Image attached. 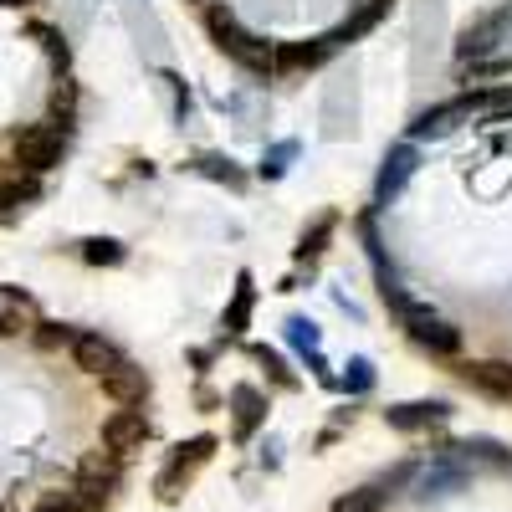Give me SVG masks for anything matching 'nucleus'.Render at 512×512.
Instances as JSON below:
<instances>
[{
    "label": "nucleus",
    "mask_w": 512,
    "mask_h": 512,
    "mask_svg": "<svg viewBox=\"0 0 512 512\" xmlns=\"http://www.w3.org/2000/svg\"><path fill=\"white\" fill-rule=\"evenodd\" d=\"M205 31H210V41L241 67V72H251V77H272L277 72V47L272 41H262V36H251L231 11H221V6H205Z\"/></svg>",
    "instance_id": "nucleus-1"
},
{
    "label": "nucleus",
    "mask_w": 512,
    "mask_h": 512,
    "mask_svg": "<svg viewBox=\"0 0 512 512\" xmlns=\"http://www.w3.org/2000/svg\"><path fill=\"white\" fill-rule=\"evenodd\" d=\"M11 154H16V169H26V175H47V169L62 164L67 154V123H26L16 128L11 139Z\"/></svg>",
    "instance_id": "nucleus-2"
},
{
    "label": "nucleus",
    "mask_w": 512,
    "mask_h": 512,
    "mask_svg": "<svg viewBox=\"0 0 512 512\" xmlns=\"http://www.w3.org/2000/svg\"><path fill=\"white\" fill-rule=\"evenodd\" d=\"M216 436H190V441H180L175 451H169V461L159 466V482H154V492H159V502H180L185 497V487L200 477V466L210 461V456H216Z\"/></svg>",
    "instance_id": "nucleus-3"
},
{
    "label": "nucleus",
    "mask_w": 512,
    "mask_h": 512,
    "mask_svg": "<svg viewBox=\"0 0 512 512\" xmlns=\"http://www.w3.org/2000/svg\"><path fill=\"white\" fill-rule=\"evenodd\" d=\"M507 26H512V0H502V6L482 11L477 21H466V31H461V41H456V57H461V62H472V57L492 52V47H497V36H502Z\"/></svg>",
    "instance_id": "nucleus-4"
},
{
    "label": "nucleus",
    "mask_w": 512,
    "mask_h": 512,
    "mask_svg": "<svg viewBox=\"0 0 512 512\" xmlns=\"http://www.w3.org/2000/svg\"><path fill=\"white\" fill-rule=\"evenodd\" d=\"M226 410H231V436L236 441H251L267 425V410L272 405H267V390H256V384H231Z\"/></svg>",
    "instance_id": "nucleus-5"
},
{
    "label": "nucleus",
    "mask_w": 512,
    "mask_h": 512,
    "mask_svg": "<svg viewBox=\"0 0 512 512\" xmlns=\"http://www.w3.org/2000/svg\"><path fill=\"white\" fill-rule=\"evenodd\" d=\"M405 338L420 349V354H431V359H456L461 349H466V333L456 328V323H446V318H420V323H410L405 328Z\"/></svg>",
    "instance_id": "nucleus-6"
},
{
    "label": "nucleus",
    "mask_w": 512,
    "mask_h": 512,
    "mask_svg": "<svg viewBox=\"0 0 512 512\" xmlns=\"http://www.w3.org/2000/svg\"><path fill=\"white\" fill-rule=\"evenodd\" d=\"M144 441H149V415L139 405H123V410H113L103 420V451L128 456V451H139Z\"/></svg>",
    "instance_id": "nucleus-7"
},
{
    "label": "nucleus",
    "mask_w": 512,
    "mask_h": 512,
    "mask_svg": "<svg viewBox=\"0 0 512 512\" xmlns=\"http://www.w3.org/2000/svg\"><path fill=\"white\" fill-rule=\"evenodd\" d=\"M451 420V405L446 400H405V405H390L384 410V425L400 436H420L431 431V425H446Z\"/></svg>",
    "instance_id": "nucleus-8"
},
{
    "label": "nucleus",
    "mask_w": 512,
    "mask_h": 512,
    "mask_svg": "<svg viewBox=\"0 0 512 512\" xmlns=\"http://www.w3.org/2000/svg\"><path fill=\"white\" fill-rule=\"evenodd\" d=\"M72 359H77V369L82 374H108L123 354H118V344H113V338H103L98 328H77V338H72Z\"/></svg>",
    "instance_id": "nucleus-9"
},
{
    "label": "nucleus",
    "mask_w": 512,
    "mask_h": 512,
    "mask_svg": "<svg viewBox=\"0 0 512 512\" xmlns=\"http://www.w3.org/2000/svg\"><path fill=\"white\" fill-rule=\"evenodd\" d=\"M98 384H103V395L118 400V405H144L149 400V374L139 364H128V359H118L108 374H98Z\"/></svg>",
    "instance_id": "nucleus-10"
},
{
    "label": "nucleus",
    "mask_w": 512,
    "mask_h": 512,
    "mask_svg": "<svg viewBox=\"0 0 512 512\" xmlns=\"http://www.w3.org/2000/svg\"><path fill=\"white\" fill-rule=\"evenodd\" d=\"M461 384L477 390V395H487V400H512V364H492V359L461 364Z\"/></svg>",
    "instance_id": "nucleus-11"
},
{
    "label": "nucleus",
    "mask_w": 512,
    "mask_h": 512,
    "mask_svg": "<svg viewBox=\"0 0 512 512\" xmlns=\"http://www.w3.org/2000/svg\"><path fill=\"white\" fill-rule=\"evenodd\" d=\"M251 308H256V277H251V272H236V292H231V303H226V313H221V338H226V344L246 333Z\"/></svg>",
    "instance_id": "nucleus-12"
},
{
    "label": "nucleus",
    "mask_w": 512,
    "mask_h": 512,
    "mask_svg": "<svg viewBox=\"0 0 512 512\" xmlns=\"http://www.w3.org/2000/svg\"><path fill=\"white\" fill-rule=\"evenodd\" d=\"M333 231H338V210H323V216H313V226L297 231L292 262H318V256L328 251V241H333Z\"/></svg>",
    "instance_id": "nucleus-13"
},
{
    "label": "nucleus",
    "mask_w": 512,
    "mask_h": 512,
    "mask_svg": "<svg viewBox=\"0 0 512 512\" xmlns=\"http://www.w3.org/2000/svg\"><path fill=\"white\" fill-rule=\"evenodd\" d=\"M333 47L328 41H313V47H303V41H282L277 47V72H297V67H318Z\"/></svg>",
    "instance_id": "nucleus-14"
},
{
    "label": "nucleus",
    "mask_w": 512,
    "mask_h": 512,
    "mask_svg": "<svg viewBox=\"0 0 512 512\" xmlns=\"http://www.w3.org/2000/svg\"><path fill=\"white\" fill-rule=\"evenodd\" d=\"M251 359H256V364H262V369H267V379L277 384V390H287V395L297 390V384H303V379H297V374H292V364H287V359H282L277 349H267V344H251Z\"/></svg>",
    "instance_id": "nucleus-15"
},
{
    "label": "nucleus",
    "mask_w": 512,
    "mask_h": 512,
    "mask_svg": "<svg viewBox=\"0 0 512 512\" xmlns=\"http://www.w3.org/2000/svg\"><path fill=\"white\" fill-rule=\"evenodd\" d=\"M77 256H82V262H88V267H123V241H113V236H88V241H82L77 246Z\"/></svg>",
    "instance_id": "nucleus-16"
},
{
    "label": "nucleus",
    "mask_w": 512,
    "mask_h": 512,
    "mask_svg": "<svg viewBox=\"0 0 512 512\" xmlns=\"http://www.w3.org/2000/svg\"><path fill=\"white\" fill-rule=\"evenodd\" d=\"M195 169H200L205 180H221V185H231V190H246V169H236V159L200 154V159H195Z\"/></svg>",
    "instance_id": "nucleus-17"
},
{
    "label": "nucleus",
    "mask_w": 512,
    "mask_h": 512,
    "mask_svg": "<svg viewBox=\"0 0 512 512\" xmlns=\"http://www.w3.org/2000/svg\"><path fill=\"white\" fill-rule=\"evenodd\" d=\"M410 159H415V154H410V144H400V149L384 154V169H379V195H384V190H395V185L410 175Z\"/></svg>",
    "instance_id": "nucleus-18"
},
{
    "label": "nucleus",
    "mask_w": 512,
    "mask_h": 512,
    "mask_svg": "<svg viewBox=\"0 0 512 512\" xmlns=\"http://www.w3.org/2000/svg\"><path fill=\"white\" fill-rule=\"evenodd\" d=\"M379 487H354V492H344L333 502V512H379Z\"/></svg>",
    "instance_id": "nucleus-19"
},
{
    "label": "nucleus",
    "mask_w": 512,
    "mask_h": 512,
    "mask_svg": "<svg viewBox=\"0 0 512 512\" xmlns=\"http://www.w3.org/2000/svg\"><path fill=\"white\" fill-rule=\"evenodd\" d=\"M72 338H77V328H67V323H41V333H36V344L41 349H72Z\"/></svg>",
    "instance_id": "nucleus-20"
},
{
    "label": "nucleus",
    "mask_w": 512,
    "mask_h": 512,
    "mask_svg": "<svg viewBox=\"0 0 512 512\" xmlns=\"http://www.w3.org/2000/svg\"><path fill=\"white\" fill-rule=\"evenodd\" d=\"M344 390H354V395L374 390V369H369V359H354V364H349V374H344Z\"/></svg>",
    "instance_id": "nucleus-21"
},
{
    "label": "nucleus",
    "mask_w": 512,
    "mask_h": 512,
    "mask_svg": "<svg viewBox=\"0 0 512 512\" xmlns=\"http://www.w3.org/2000/svg\"><path fill=\"white\" fill-rule=\"evenodd\" d=\"M72 108H77V88H72V82H62V88L52 93V113L62 118V123H72ZM52 118V123H57Z\"/></svg>",
    "instance_id": "nucleus-22"
},
{
    "label": "nucleus",
    "mask_w": 512,
    "mask_h": 512,
    "mask_svg": "<svg viewBox=\"0 0 512 512\" xmlns=\"http://www.w3.org/2000/svg\"><path fill=\"white\" fill-rule=\"evenodd\" d=\"M287 328H292V344L303 349V354H308V349H318V328H313V323H303V318H292Z\"/></svg>",
    "instance_id": "nucleus-23"
},
{
    "label": "nucleus",
    "mask_w": 512,
    "mask_h": 512,
    "mask_svg": "<svg viewBox=\"0 0 512 512\" xmlns=\"http://www.w3.org/2000/svg\"><path fill=\"white\" fill-rule=\"evenodd\" d=\"M36 512H88V507H82L72 492H62V497H47V502H41Z\"/></svg>",
    "instance_id": "nucleus-24"
},
{
    "label": "nucleus",
    "mask_w": 512,
    "mask_h": 512,
    "mask_svg": "<svg viewBox=\"0 0 512 512\" xmlns=\"http://www.w3.org/2000/svg\"><path fill=\"white\" fill-rule=\"evenodd\" d=\"M0 6H26V0H0Z\"/></svg>",
    "instance_id": "nucleus-25"
},
{
    "label": "nucleus",
    "mask_w": 512,
    "mask_h": 512,
    "mask_svg": "<svg viewBox=\"0 0 512 512\" xmlns=\"http://www.w3.org/2000/svg\"><path fill=\"white\" fill-rule=\"evenodd\" d=\"M195 6H200V11H205V6H210V0H195Z\"/></svg>",
    "instance_id": "nucleus-26"
}]
</instances>
